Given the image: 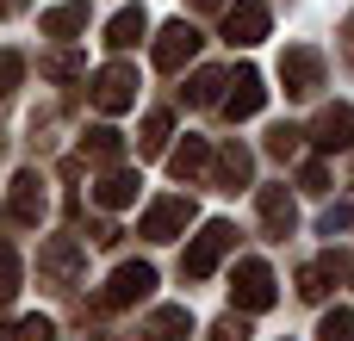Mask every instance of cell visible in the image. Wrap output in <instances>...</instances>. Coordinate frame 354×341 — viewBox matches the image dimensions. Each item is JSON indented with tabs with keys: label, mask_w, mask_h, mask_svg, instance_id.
<instances>
[{
	"label": "cell",
	"mask_w": 354,
	"mask_h": 341,
	"mask_svg": "<svg viewBox=\"0 0 354 341\" xmlns=\"http://www.w3.org/2000/svg\"><path fill=\"white\" fill-rule=\"evenodd\" d=\"M236 249V224H224V217H212L199 236H193V249H187V261H180V273L187 280H212L218 273V261Z\"/></svg>",
	"instance_id": "cell-1"
},
{
	"label": "cell",
	"mask_w": 354,
	"mask_h": 341,
	"mask_svg": "<svg viewBox=\"0 0 354 341\" xmlns=\"http://www.w3.org/2000/svg\"><path fill=\"white\" fill-rule=\"evenodd\" d=\"M149 292H156V267H149V261H124V267L106 280L100 311H124V304H137V298H149Z\"/></svg>",
	"instance_id": "cell-2"
},
{
	"label": "cell",
	"mask_w": 354,
	"mask_h": 341,
	"mask_svg": "<svg viewBox=\"0 0 354 341\" xmlns=\"http://www.w3.org/2000/svg\"><path fill=\"white\" fill-rule=\"evenodd\" d=\"M230 298H236L243 317L268 311V304H274V267H268V261H243V267L230 273Z\"/></svg>",
	"instance_id": "cell-3"
},
{
	"label": "cell",
	"mask_w": 354,
	"mask_h": 341,
	"mask_svg": "<svg viewBox=\"0 0 354 341\" xmlns=\"http://www.w3.org/2000/svg\"><path fill=\"white\" fill-rule=\"evenodd\" d=\"M193 56H199V31H193L187 19L162 25V37H156V68H162V75H180Z\"/></svg>",
	"instance_id": "cell-4"
},
{
	"label": "cell",
	"mask_w": 354,
	"mask_h": 341,
	"mask_svg": "<svg viewBox=\"0 0 354 341\" xmlns=\"http://www.w3.org/2000/svg\"><path fill=\"white\" fill-rule=\"evenodd\" d=\"M280 81H286V93H292V99H311V93L324 87V56H317V50H305V43H299V50H286V56H280Z\"/></svg>",
	"instance_id": "cell-5"
},
{
	"label": "cell",
	"mask_w": 354,
	"mask_h": 341,
	"mask_svg": "<svg viewBox=\"0 0 354 341\" xmlns=\"http://www.w3.org/2000/svg\"><path fill=\"white\" fill-rule=\"evenodd\" d=\"M268 25H274V19H268V6H261V0H230V6H224V37H230V43H243V50H249V43H261V37H268Z\"/></svg>",
	"instance_id": "cell-6"
},
{
	"label": "cell",
	"mask_w": 354,
	"mask_h": 341,
	"mask_svg": "<svg viewBox=\"0 0 354 341\" xmlns=\"http://www.w3.org/2000/svg\"><path fill=\"white\" fill-rule=\"evenodd\" d=\"M93 106H100V112H124V106H137V75H131L124 62L100 68V75H93Z\"/></svg>",
	"instance_id": "cell-7"
},
{
	"label": "cell",
	"mask_w": 354,
	"mask_h": 341,
	"mask_svg": "<svg viewBox=\"0 0 354 341\" xmlns=\"http://www.w3.org/2000/svg\"><path fill=\"white\" fill-rule=\"evenodd\" d=\"M187 224H193V199H156V205L143 211V236H149V242H174Z\"/></svg>",
	"instance_id": "cell-8"
},
{
	"label": "cell",
	"mask_w": 354,
	"mask_h": 341,
	"mask_svg": "<svg viewBox=\"0 0 354 341\" xmlns=\"http://www.w3.org/2000/svg\"><path fill=\"white\" fill-rule=\"evenodd\" d=\"M37 267H44L50 286H75V280H81V242H75V236H50L44 255H37Z\"/></svg>",
	"instance_id": "cell-9"
},
{
	"label": "cell",
	"mask_w": 354,
	"mask_h": 341,
	"mask_svg": "<svg viewBox=\"0 0 354 341\" xmlns=\"http://www.w3.org/2000/svg\"><path fill=\"white\" fill-rule=\"evenodd\" d=\"M311 143H317L324 155H336V149H354V106H330V112L311 124Z\"/></svg>",
	"instance_id": "cell-10"
},
{
	"label": "cell",
	"mask_w": 354,
	"mask_h": 341,
	"mask_svg": "<svg viewBox=\"0 0 354 341\" xmlns=\"http://www.w3.org/2000/svg\"><path fill=\"white\" fill-rule=\"evenodd\" d=\"M261 99H268L261 75H255V68H236V75H230V93H224V112H230V118H255Z\"/></svg>",
	"instance_id": "cell-11"
},
{
	"label": "cell",
	"mask_w": 354,
	"mask_h": 341,
	"mask_svg": "<svg viewBox=\"0 0 354 341\" xmlns=\"http://www.w3.org/2000/svg\"><path fill=\"white\" fill-rule=\"evenodd\" d=\"M6 205H12V217H19V224H44V205H50V199H44V180H37L31 168H25V174H12V199H6Z\"/></svg>",
	"instance_id": "cell-12"
},
{
	"label": "cell",
	"mask_w": 354,
	"mask_h": 341,
	"mask_svg": "<svg viewBox=\"0 0 354 341\" xmlns=\"http://www.w3.org/2000/svg\"><path fill=\"white\" fill-rule=\"evenodd\" d=\"M249 174H255V155H249L243 143H224V149H218V168H212V180H218L224 193H236V186H249Z\"/></svg>",
	"instance_id": "cell-13"
},
{
	"label": "cell",
	"mask_w": 354,
	"mask_h": 341,
	"mask_svg": "<svg viewBox=\"0 0 354 341\" xmlns=\"http://www.w3.org/2000/svg\"><path fill=\"white\" fill-rule=\"evenodd\" d=\"M261 224H268V236H292V224H299V211H292V199H286V186H261Z\"/></svg>",
	"instance_id": "cell-14"
},
{
	"label": "cell",
	"mask_w": 354,
	"mask_h": 341,
	"mask_svg": "<svg viewBox=\"0 0 354 341\" xmlns=\"http://www.w3.org/2000/svg\"><path fill=\"white\" fill-rule=\"evenodd\" d=\"M143 335H149V341H187V335H193V317H187V304H168V311H156V317L143 323Z\"/></svg>",
	"instance_id": "cell-15"
},
{
	"label": "cell",
	"mask_w": 354,
	"mask_h": 341,
	"mask_svg": "<svg viewBox=\"0 0 354 341\" xmlns=\"http://www.w3.org/2000/svg\"><path fill=\"white\" fill-rule=\"evenodd\" d=\"M143 31H149L143 6H124V12H112V25H106V43H112V50H131V43H137Z\"/></svg>",
	"instance_id": "cell-16"
},
{
	"label": "cell",
	"mask_w": 354,
	"mask_h": 341,
	"mask_svg": "<svg viewBox=\"0 0 354 341\" xmlns=\"http://www.w3.org/2000/svg\"><path fill=\"white\" fill-rule=\"evenodd\" d=\"M168 168H174V180H199V174L212 168V149H205L199 137H187V143H180V149L168 155Z\"/></svg>",
	"instance_id": "cell-17"
},
{
	"label": "cell",
	"mask_w": 354,
	"mask_h": 341,
	"mask_svg": "<svg viewBox=\"0 0 354 341\" xmlns=\"http://www.w3.org/2000/svg\"><path fill=\"white\" fill-rule=\"evenodd\" d=\"M137 199V174H124V168H112L100 186H93V205H106V211H118V205H131Z\"/></svg>",
	"instance_id": "cell-18"
},
{
	"label": "cell",
	"mask_w": 354,
	"mask_h": 341,
	"mask_svg": "<svg viewBox=\"0 0 354 341\" xmlns=\"http://www.w3.org/2000/svg\"><path fill=\"white\" fill-rule=\"evenodd\" d=\"M81 155H87V162H118V155H124V137H118L112 124H93V130L81 137Z\"/></svg>",
	"instance_id": "cell-19"
},
{
	"label": "cell",
	"mask_w": 354,
	"mask_h": 341,
	"mask_svg": "<svg viewBox=\"0 0 354 341\" xmlns=\"http://www.w3.org/2000/svg\"><path fill=\"white\" fill-rule=\"evenodd\" d=\"M336 273H342V261H336V255H324V261H311V267L299 273V292L317 304V298H330V280H336Z\"/></svg>",
	"instance_id": "cell-20"
},
{
	"label": "cell",
	"mask_w": 354,
	"mask_h": 341,
	"mask_svg": "<svg viewBox=\"0 0 354 341\" xmlns=\"http://www.w3.org/2000/svg\"><path fill=\"white\" fill-rule=\"evenodd\" d=\"M44 31H50V37H75V31H87V6L75 0V6H56V12H44Z\"/></svg>",
	"instance_id": "cell-21"
},
{
	"label": "cell",
	"mask_w": 354,
	"mask_h": 341,
	"mask_svg": "<svg viewBox=\"0 0 354 341\" xmlns=\"http://www.w3.org/2000/svg\"><path fill=\"white\" fill-rule=\"evenodd\" d=\"M168 130H174V124H168V112H149V118H143V137H137V149H143V155H156V149L168 143Z\"/></svg>",
	"instance_id": "cell-22"
},
{
	"label": "cell",
	"mask_w": 354,
	"mask_h": 341,
	"mask_svg": "<svg viewBox=\"0 0 354 341\" xmlns=\"http://www.w3.org/2000/svg\"><path fill=\"white\" fill-rule=\"evenodd\" d=\"M224 87H230V75H212V68H205V75L193 81V106H218V99H224Z\"/></svg>",
	"instance_id": "cell-23"
},
{
	"label": "cell",
	"mask_w": 354,
	"mask_h": 341,
	"mask_svg": "<svg viewBox=\"0 0 354 341\" xmlns=\"http://www.w3.org/2000/svg\"><path fill=\"white\" fill-rule=\"evenodd\" d=\"M317 341H354V311H330L324 329H317Z\"/></svg>",
	"instance_id": "cell-24"
},
{
	"label": "cell",
	"mask_w": 354,
	"mask_h": 341,
	"mask_svg": "<svg viewBox=\"0 0 354 341\" xmlns=\"http://www.w3.org/2000/svg\"><path fill=\"white\" fill-rule=\"evenodd\" d=\"M12 292H19V255H12V249L0 242V304H6Z\"/></svg>",
	"instance_id": "cell-25"
},
{
	"label": "cell",
	"mask_w": 354,
	"mask_h": 341,
	"mask_svg": "<svg viewBox=\"0 0 354 341\" xmlns=\"http://www.w3.org/2000/svg\"><path fill=\"white\" fill-rule=\"evenodd\" d=\"M19 75H25V56H19V50H0V99L19 87Z\"/></svg>",
	"instance_id": "cell-26"
},
{
	"label": "cell",
	"mask_w": 354,
	"mask_h": 341,
	"mask_svg": "<svg viewBox=\"0 0 354 341\" xmlns=\"http://www.w3.org/2000/svg\"><path fill=\"white\" fill-rule=\"evenodd\" d=\"M212 341H249V323L230 311V317H218V329H212Z\"/></svg>",
	"instance_id": "cell-27"
},
{
	"label": "cell",
	"mask_w": 354,
	"mask_h": 341,
	"mask_svg": "<svg viewBox=\"0 0 354 341\" xmlns=\"http://www.w3.org/2000/svg\"><path fill=\"white\" fill-rule=\"evenodd\" d=\"M19 341H56V323L50 317H25L19 323Z\"/></svg>",
	"instance_id": "cell-28"
},
{
	"label": "cell",
	"mask_w": 354,
	"mask_h": 341,
	"mask_svg": "<svg viewBox=\"0 0 354 341\" xmlns=\"http://www.w3.org/2000/svg\"><path fill=\"white\" fill-rule=\"evenodd\" d=\"M299 137H305V130H292V124H274L268 149H274V155H292V149H299Z\"/></svg>",
	"instance_id": "cell-29"
},
{
	"label": "cell",
	"mask_w": 354,
	"mask_h": 341,
	"mask_svg": "<svg viewBox=\"0 0 354 341\" xmlns=\"http://www.w3.org/2000/svg\"><path fill=\"white\" fill-rule=\"evenodd\" d=\"M324 230H330V236H342V230H354V199H348V205H336V211L324 217Z\"/></svg>",
	"instance_id": "cell-30"
},
{
	"label": "cell",
	"mask_w": 354,
	"mask_h": 341,
	"mask_svg": "<svg viewBox=\"0 0 354 341\" xmlns=\"http://www.w3.org/2000/svg\"><path fill=\"white\" fill-rule=\"evenodd\" d=\"M44 75H56V81H75V75H81V62H75V56H50V62H44Z\"/></svg>",
	"instance_id": "cell-31"
},
{
	"label": "cell",
	"mask_w": 354,
	"mask_h": 341,
	"mask_svg": "<svg viewBox=\"0 0 354 341\" xmlns=\"http://www.w3.org/2000/svg\"><path fill=\"white\" fill-rule=\"evenodd\" d=\"M324 186H330V168L311 162V168H305V193H324Z\"/></svg>",
	"instance_id": "cell-32"
},
{
	"label": "cell",
	"mask_w": 354,
	"mask_h": 341,
	"mask_svg": "<svg viewBox=\"0 0 354 341\" xmlns=\"http://www.w3.org/2000/svg\"><path fill=\"white\" fill-rule=\"evenodd\" d=\"M342 50H348V62H354V12L342 19Z\"/></svg>",
	"instance_id": "cell-33"
},
{
	"label": "cell",
	"mask_w": 354,
	"mask_h": 341,
	"mask_svg": "<svg viewBox=\"0 0 354 341\" xmlns=\"http://www.w3.org/2000/svg\"><path fill=\"white\" fill-rule=\"evenodd\" d=\"M12 12H25V0H0V19H12Z\"/></svg>",
	"instance_id": "cell-34"
},
{
	"label": "cell",
	"mask_w": 354,
	"mask_h": 341,
	"mask_svg": "<svg viewBox=\"0 0 354 341\" xmlns=\"http://www.w3.org/2000/svg\"><path fill=\"white\" fill-rule=\"evenodd\" d=\"M193 6H205V12H212V6H224V0H193Z\"/></svg>",
	"instance_id": "cell-35"
},
{
	"label": "cell",
	"mask_w": 354,
	"mask_h": 341,
	"mask_svg": "<svg viewBox=\"0 0 354 341\" xmlns=\"http://www.w3.org/2000/svg\"><path fill=\"white\" fill-rule=\"evenodd\" d=\"M0 341H6V329H0Z\"/></svg>",
	"instance_id": "cell-36"
}]
</instances>
